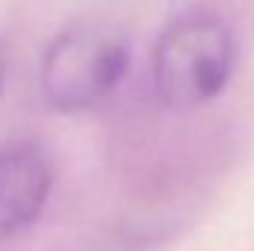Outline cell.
Listing matches in <instances>:
<instances>
[{
	"label": "cell",
	"instance_id": "6da1fadb",
	"mask_svg": "<svg viewBox=\"0 0 254 251\" xmlns=\"http://www.w3.org/2000/svg\"><path fill=\"white\" fill-rule=\"evenodd\" d=\"M237 39L231 24L210 9L178 15L154 48V92L172 113H192L216 101L231 83Z\"/></svg>",
	"mask_w": 254,
	"mask_h": 251
},
{
	"label": "cell",
	"instance_id": "7a4b0ae2",
	"mask_svg": "<svg viewBox=\"0 0 254 251\" xmlns=\"http://www.w3.org/2000/svg\"><path fill=\"white\" fill-rule=\"evenodd\" d=\"M130 68L127 42L104 27H71L60 33L39 68L42 98L51 110L74 116L104 104Z\"/></svg>",
	"mask_w": 254,
	"mask_h": 251
},
{
	"label": "cell",
	"instance_id": "3957f363",
	"mask_svg": "<svg viewBox=\"0 0 254 251\" xmlns=\"http://www.w3.org/2000/svg\"><path fill=\"white\" fill-rule=\"evenodd\" d=\"M51 189L54 166L39 145L0 148V237H15L39 222Z\"/></svg>",
	"mask_w": 254,
	"mask_h": 251
},
{
	"label": "cell",
	"instance_id": "277c9868",
	"mask_svg": "<svg viewBox=\"0 0 254 251\" xmlns=\"http://www.w3.org/2000/svg\"><path fill=\"white\" fill-rule=\"evenodd\" d=\"M3 83H6V48L0 42V92H3Z\"/></svg>",
	"mask_w": 254,
	"mask_h": 251
}]
</instances>
